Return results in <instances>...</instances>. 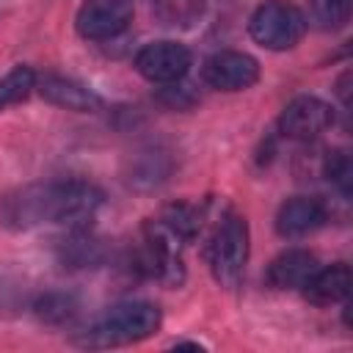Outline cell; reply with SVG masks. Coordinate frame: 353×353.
Wrapping results in <instances>:
<instances>
[{
	"mask_svg": "<svg viewBox=\"0 0 353 353\" xmlns=\"http://www.w3.org/2000/svg\"><path fill=\"white\" fill-rule=\"evenodd\" d=\"M102 204V190L83 179H63V182H44L28 185L19 193L6 199L3 218L11 226L30 229L41 223H69L77 226Z\"/></svg>",
	"mask_w": 353,
	"mask_h": 353,
	"instance_id": "1",
	"label": "cell"
},
{
	"mask_svg": "<svg viewBox=\"0 0 353 353\" xmlns=\"http://www.w3.org/2000/svg\"><path fill=\"white\" fill-rule=\"evenodd\" d=\"M210 270L221 287H237L248 262V223L243 215L226 210L215 218L207 245H204Z\"/></svg>",
	"mask_w": 353,
	"mask_h": 353,
	"instance_id": "2",
	"label": "cell"
},
{
	"mask_svg": "<svg viewBox=\"0 0 353 353\" xmlns=\"http://www.w3.org/2000/svg\"><path fill=\"white\" fill-rule=\"evenodd\" d=\"M160 328V309L149 301H127L113 306L99 323L85 331V345L110 347V345H130L152 336Z\"/></svg>",
	"mask_w": 353,
	"mask_h": 353,
	"instance_id": "3",
	"label": "cell"
},
{
	"mask_svg": "<svg viewBox=\"0 0 353 353\" xmlns=\"http://www.w3.org/2000/svg\"><path fill=\"white\" fill-rule=\"evenodd\" d=\"M248 33L256 44H262L268 50H276V52L290 50L303 39L306 17L298 6H292L287 0H268L251 14Z\"/></svg>",
	"mask_w": 353,
	"mask_h": 353,
	"instance_id": "4",
	"label": "cell"
},
{
	"mask_svg": "<svg viewBox=\"0 0 353 353\" xmlns=\"http://www.w3.org/2000/svg\"><path fill=\"white\" fill-rule=\"evenodd\" d=\"M132 19L130 0H85L77 11V33L91 41H105L127 30Z\"/></svg>",
	"mask_w": 353,
	"mask_h": 353,
	"instance_id": "5",
	"label": "cell"
},
{
	"mask_svg": "<svg viewBox=\"0 0 353 353\" xmlns=\"http://www.w3.org/2000/svg\"><path fill=\"white\" fill-rule=\"evenodd\" d=\"M204 83L218 91H245L259 80V63L248 52L223 50L204 61Z\"/></svg>",
	"mask_w": 353,
	"mask_h": 353,
	"instance_id": "6",
	"label": "cell"
},
{
	"mask_svg": "<svg viewBox=\"0 0 353 353\" xmlns=\"http://www.w3.org/2000/svg\"><path fill=\"white\" fill-rule=\"evenodd\" d=\"M135 69L152 83L182 80L190 69V50L176 41H152L135 55Z\"/></svg>",
	"mask_w": 353,
	"mask_h": 353,
	"instance_id": "7",
	"label": "cell"
},
{
	"mask_svg": "<svg viewBox=\"0 0 353 353\" xmlns=\"http://www.w3.org/2000/svg\"><path fill=\"white\" fill-rule=\"evenodd\" d=\"M334 124V110L317 97H295L279 119V130L292 141H312Z\"/></svg>",
	"mask_w": 353,
	"mask_h": 353,
	"instance_id": "8",
	"label": "cell"
},
{
	"mask_svg": "<svg viewBox=\"0 0 353 353\" xmlns=\"http://www.w3.org/2000/svg\"><path fill=\"white\" fill-rule=\"evenodd\" d=\"M328 212L325 204L314 196H295L287 199L276 212V229L281 237H303L312 234L325 223Z\"/></svg>",
	"mask_w": 353,
	"mask_h": 353,
	"instance_id": "9",
	"label": "cell"
},
{
	"mask_svg": "<svg viewBox=\"0 0 353 353\" xmlns=\"http://www.w3.org/2000/svg\"><path fill=\"white\" fill-rule=\"evenodd\" d=\"M320 268L317 256L306 248H290L268 265V284L276 290H303Z\"/></svg>",
	"mask_w": 353,
	"mask_h": 353,
	"instance_id": "10",
	"label": "cell"
},
{
	"mask_svg": "<svg viewBox=\"0 0 353 353\" xmlns=\"http://www.w3.org/2000/svg\"><path fill=\"white\" fill-rule=\"evenodd\" d=\"M39 91L47 102H52L58 108H66V110H74V113L99 110V97L91 88H85V85H80L69 77H61V74H44L39 80Z\"/></svg>",
	"mask_w": 353,
	"mask_h": 353,
	"instance_id": "11",
	"label": "cell"
},
{
	"mask_svg": "<svg viewBox=\"0 0 353 353\" xmlns=\"http://www.w3.org/2000/svg\"><path fill=\"white\" fill-rule=\"evenodd\" d=\"M303 292L317 306H331V303L345 301L350 292V268L342 262L328 265V268H317L314 276L306 281Z\"/></svg>",
	"mask_w": 353,
	"mask_h": 353,
	"instance_id": "12",
	"label": "cell"
},
{
	"mask_svg": "<svg viewBox=\"0 0 353 353\" xmlns=\"http://www.w3.org/2000/svg\"><path fill=\"white\" fill-rule=\"evenodd\" d=\"M36 88V72L30 66H14L0 77V113L17 102H22Z\"/></svg>",
	"mask_w": 353,
	"mask_h": 353,
	"instance_id": "13",
	"label": "cell"
},
{
	"mask_svg": "<svg viewBox=\"0 0 353 353\" xmlns=\"http://www.w3.org/2000/svg\"><path fill=\"white\" fill-rule=\"evenodd\" d=\"M312 19L325 28H342L350 19V0H312Z\"/></svg>",
	"mask_w": 353,
	"mask_h": 353,
	"instance_id": "14",
	"label": "cell"
},
{
	"mask_svg": "<svg viewBox=\"0 0 353 353\" xmlns=\"http://www.w3.org/2000/svg\"><path fill=\"white\" fill-rule=\"evenodd\" d=\"M99 256H102V251L94 237H74L63 248V259H69L72 265H94V262H99Z\"/></svg>",
	"mask_w": 353,
	"mask_h": 353,
	"instance_id": "15",
	"label": "cell"
},
{
	"mask_svg": "<svg viewBox=\"0 0 353 353\" xmlns=\"http://www.w3.org/2000/svg\"><path fill=\"white\" fill-rule=\"evenodd\" d=\"M39 314L50 323H66L72 314H74V303L72 298L66 295H47L41 303H39Z\"/></svg>",
	"mask_w": 353,
	"mask_h": 353,
	"instance_id": "16",
	"label": "cell"
},
{
	"mask_svg": "<svg viewBox=\"0 0 353 353\" xmlns=\"http://www.w3.org/2000/svg\"><path fill=\"white\" fill-rule=\"evenodd\" d=\"M165 88H163V94H160V99L165 102V105H171V108H190L193 102H196V94L188 88V85H182L179 80H174V83H163Z\"/></svg>",
	"mask_w": 353,
	"mask_h": 353,
	"instance_id": "17",
	"label": "cell"
},
{
	"mask_svg": "<svg viewBox=\"0 0 353 353\" xmlns=\"http://www.w3.org/2000/svg\"><path fill=\"white\" fill-rule=\"evenodd\" d=\"M185 6L201 11V3L199 0H160V14L165 17L168 25H176V19H190L193 17L190 11H185Z\"/></svg>",
	"mask_w": 353,
	"mask_h": 353,
	"instance_id": "18",
	"label": "cell"
}]
</instances>
